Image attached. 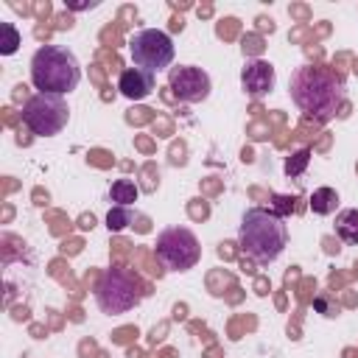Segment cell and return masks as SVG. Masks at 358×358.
<instances>
[{
  "mask_svg": "<svg viewBox=\"0 0 358 358\" xmlns=\"http://www.w3.org/2000/svg\"><path fill=\"white\" fill-rule=\"evenodd\" d=\"M291 101L313 120L327 123L336 117V112L344 103V81L330 70L319 64H302L288 78Z\"/></svg>",
  "mask_w": 358,
  "mask_h": 358,
  "instance_id": "obj_1",
  "label": "cell"
},
{
  "mask_svg": "<svg viewBox=\"0 0 358 358\" xmlns=\"http://www.w3.org/2000/svg\"><path fill=\"white\" fill-rule=\"evenodd\" d=\"M238 246L249 260L260 266L274 263L288 246L285 218H280L266 207H249L238 227Z\"/></svg>",
  "mask_w": 358,
  "mask_h": 358,
  "instance_id": "obj_2",
  "label": "cell"
},
{
  "mask_svg": "<svg viewBox=\"0 0 358 358\" xmlns=\"http://www.w3.org/2000/svg\"><path fill=\"white\" fill-rule=\"evenodd\" d=\"M31 84L39 92L67 95L81 84V62L62 45H42L31 56Z\"/></svg>",
  "mask_w": 358,
  "mask_h": 358,
  "instance_id": "obj_3",
  "label": "cell"
},
{
  "mask_svg": "<svg viewBox=\"0 0 358 358\" xmlns=\"http://www.w3.org/2000/svg\"><path fill=\"white\" fill-rule=\"evenodd\" d=\"M143 296H145V288H143L140 277L123 266H109L95 285V305L106 316L134 310L143 302Z\"/></svg>",
  "mask_w": 358,
  "mask_h": 358,
  "instance_id": "obj_4",
  "label": "cell"
},
{
  "mask_svg": "<svg viewBox=\"0 0 358 358\" xmlns=\"http://www.w3.org/2000/svg\"><path fill=\"white\" fill-rule=\"evenodd\" d=\"M154 252L168 271H190L201 260V243L187 227H165L157 235Z\"/></svg>",
  "mask_w": 358,
  "mask_h": 358,
  "instance_id": "obj_5",
  "label": "cell"
},
{
  "mask_svg": "<svg viewBox=\"0 0 358 358\" xmlns=\"http://www.w3.org/2000/svg\"><path fill=\"white\" fill-rule=\"evenodd\" d=\"M70 120V106L64 95L50 92H34L22 106V123L36 137H53L59 134Z\"/></svg>",
  "mask_w": 358,
  "mask_h": 358,
  "instance_id": "obj_6",
  "label": "cell"
},
{
  "mask_svg": "<svg viewBox=\"0 0 358 358\" xmlns=\"http://www.w3.org/2000/svg\"><path fill=\"white\" fill-rule=\"evenodd\" d=\"M129 53H131V62L134 67H143L148 73H159V70H171L173 64V56H176V48H173V39L159 31V28H143L137 31L131 39H129Z\"/></svg>",
  "mask_w": 358,
  "mask_h": 358,
  "instance_id": "obj_7",
  "label": "cell"
},
{
  "mask_svg": "<svg viewBox=\"0 0 358 358\" xmlns=\"http://www.w3.org/2000/svg\"><path fill=\"white\" fill-rule=\"evenodd\" d=\"M168 87H171L173 98H179L182 103H201L210 98L213 81L196 64H173L168 70Z\"/></svg>",
  "mask_w": 358,
  "mask_h": 358,
  "instance_id": "obj_8",
  "label": "cell"
},
{
  "mask_svg": "<svg viewBox=\"0 0 358 358\" xmlns=\"http://www.w3.org/2000/svg\"><path fill=\"white\" fill-rule=\"evenodd\" d=\"M277 84V73L274 64L266 59H246L241 67V87L249 98H263L266 92H271Z\"/></svg>",
  "mask_w": 358,
  "mask_h": 358,
  "instance_id": "obj_9",
  "label": "cell"
},
{
  "mask_svg": "<svg viewBox=\"0 0 358 358\" xmlns=\"http://www.w3.org/2000/svg\"><path fill=\"white\" fill-rule=\"evenodd\" d=\"M157 90V76L143 67H126L117 76V92L129 101H143Z\"/></svg>",
  "mask_w": 358,
  "mask_h": 358,
  "instance_id": "obj_10",
  "label": "cell"
},
{
  "mask_svg": "<svg viewBox=\"0 0 358 358\" xmlns=\"http://www.w3.org/2000/svg\"><path fill=\"white\" fill-rule=\"evenodd\" d=\"M336 235L347 246H358V207H344L336 213Z\"/></svg>",
  "mask_w": 358,
  "mask_h": 358,
  "instance_id": "obj_11",
  "label": "cell"
},
{
  "mask_svg": "<svg viewBox=\"0 0 358 358\" xmlns=\"http://www.w3.org/2000/svg\"><path fill=\"white\" fill-rule=\"evenodd\" d=\"M308 207H310L316 215H333L336 207H338V193H336V187H316V190L310 193Z\"/></svg>",
  "mask_w": 358,
  "mask_h": 358,
  "instance_id": "obj_12",
  "label": "cell"
},
{
  "mask_svg": "<svg viewBox=\"0 0 358 358\" xmlns=\"http://www.w3.org/2000/svg\"><path fill=\"white\" fill-rule=\"evenodd\" d=\"M137 196H140V187L131 179H115L109 185V199L115 204H120V207H131L137 201Z\"/></svg>",
  "mask_w": 358,
  "mask_h": 358,
  "instance_id": "obj_13",
  "label": "cell"
},
{
  "mask_svg": "<svg viewBox=\"0 0 358 358\" xmlns=\"http://www.w3.org/2000/svg\"><path fill=\"white\" fill-rule=\"evenodd\" d=\"M134 210L131 207H120V204H112L109 213H106V229L109 232H123L131 221H134Z\"/></svg>",
  "mask_w": 358,
  "mask_h": 358,
  "instance_id": "obj_14",
  "label": "cell"
},
{
  "mask_svg": "<svg viewBox=\"0 0 358 358\" xmlns=\"http://www.w3.org/2000/svg\"><path fill=\"white\" fill-rule=\"evenodd\" d=\"M0 31H3L0 53H3V56H11V53H17V48H20V31H17L11 22H3V25H0Z\"/></svg>",
  "mask_w": 358,
  "mask_h": 358,
  "instance_id": "obj_15",
  "label": "cell"
},
{
  "mask_svg": "<svg viewBox=\"0 0 358 358\" xmlns=\"http://www.w3.org/2000/svg\"><path fill=\"white\" fill-rule=\"evenodd\" d=\"M308 162H310V148H299L285 159V176H299L308 168Z\"/></svg>",
  "mask_w": 358,
  "mask_h": 358,
  "instance_id": "obj_16",
  "label": "cell"
},
{
  "mask_svg": "<svg viewBox=\"0 0 358 358\" xmlns=\"http://www.w3.org/2000/svg\"><path fill=\"white\" fill-rule=\"evenodd\" d=\"M313 305H316V310H319L322 316H327V319L338 316V305H336V299H330L327 294H319V296L313 299Z\"/></svg>",
  "mask_w": 358,
  "mask_h": 358,
  "instance_id": "obj_17",
  "label": "cell"
},
{
  "mask_svg": "<svg viewBox=\"0 0 358 358\" xmlns=\"http://www.w3.org/2000/svg\"><path fill=\"white\" fill-rule=\"evenodd\" d=\"M271 213H277L280 218H285L291 210H294V199L291 196H271Z\"/></svg>",
  "mask_w": 358,
  "mask_h": 358,
  "instance_id": "obj_18",
  "label": "cell"
},
{
  "mask_svg": "<svg viewBox=\"0 0 358 358\" xmlns=\"http://www.w3.org/2000/svg\"><path fill=\"white\" fill-rule=\"evenodd\" d=\"M70 8H87V6H95V3H67Z\"/></svg>",
  "mask_w": 358,
  "mask_h": 358,
  "instance_id": "obj_19",
  "label": "cell"
}]
</instances>
